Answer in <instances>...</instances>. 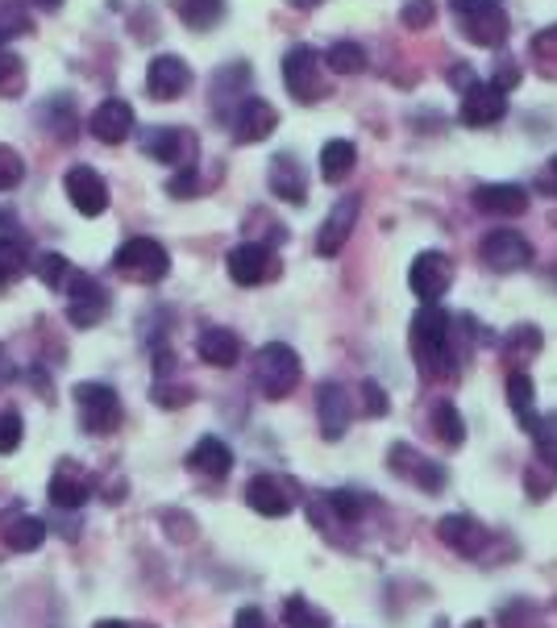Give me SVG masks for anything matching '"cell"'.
<instances>
[{
	"label": "cell",
	"mask_w": 557,
	"mask_h": 628,
	"mask_svg": "<svg viewBox=\"0 0 557 628\" xmlns=\"http://www.w3.org/2000/svg\"><path fill=\"white\" fill-rule=\"evenodd\" d=\"M449 345H454V317L441 305H421V312L412 317V350H416V362H421L425 379L454 375Z\"/></svg>",
	"instance_id": "1"
},
{
	"label": "cell",
	"mask_w": 557,
	"mask_h": 628,
	"mask_svg": "<svg viewBox=\"0 0 557 628\" xmlns=\"http://www.w3.org/2000/svg\"><path fill=\"white\" fill-rule=\"evenodd\" d=\"M254 379L266 400H283L299 387V354L292 345L271 342L254 354Z\"/></svg>",
	"instance_id": "2"
},
{
	"label": "cell",
	"mask_w": 557,
	"mask_h": 628,
	"mask_svg": "<svg viewBox=\"0 0 557 628\" xmlns=\"http://www.w3.org/2000/svg\"><path fill=\"white\" fill-rule=\"evenodd\" d=\"M454 18L474 46H503L507 42V13L500 0H454Z\"/></svg>",
	"instance_id": "3"
},
{
	"label": "cell",
	"mask_w": 557,
	"mask_h": 628,
	"mask_svg": "<svg viewBox=\"0 0 557 628\" xmlns=\"http://www.w3.org/2000/svg\"><path fill=\"white\" fill-rule=\"evenodd\" d=\"M112 267H117V275L133 279V284H159V279H167L171 254L154 238H130L125 246L112 254Z\"/></svg>",
	"instance_id": "4"
},
{
	"label": "cell",
	"mask_w": 557,
	"mask_h": 628,
	"mask_svg": "<svg viewBox=\"0 0 557 628\" xmlns=\"http://www.w3.org/2000/svg\"><path fill=\"white\" fill-rule=\"evenodd\" d=\"M75 408H79V425L88 433H112L121 425V404L109 383H75Z\"/></svg>",
	"instance_id": "5"
},
{
	"label": "cell",
	"mask_w": 557,
	"mask_h": 628,
	"mask_svg": "<svg viewBox=\"0 0 557 628\" xmlns=\"http://www.w3.org/2000/svg\"><path fill=\"white\" fill-rule=\"evenodd\" d=\"M63 291H67V321L79 324V329H92L109 312V291L96 284L92 275H84V271H72V279H67Z\"/></svg>",
	"instance_id": "6"
},
{
	"label": "cell",
	"mask_w": 557,
	"mask_h": 628,
	"mask_svg": "<svg viewBox=\"0 0 557 628\" xmlns=\"http://www.w3.org/2000/svg\"><path fill=\"white\" fill-rule=\"evenodd\" d=\"M142 151L167 167H196V134L184 130V125H154L142 134Z\"/></svg>",
	"instance_id": "7"
},
{
	"label": "cell",
	"mask_w": 557,
	"mask_h": 628,
	"mask_svg": "<svg viewBox=\"0 0 557 628\" xmlns=\"http://www.w3.org/2000/svg\"><path fill=\"white\" fill-rule=\"evenodd\" d=\"M229 130H233V142H242V146L266 142V137L278 130L275 104H271V100H262V96H245L242 104L229 113Z\"/></svg>",
	"instance_id": "8"
},
{
	"label": "cell",
	"mask_w": 557,
	"mask_h": 628,
	"mask_svg": "<svg viewBox=\"0 0 557 628\" xmlns=\"http://www.w3.org/2000/svg\"><path fill=\"white\" fill-rule=\"evenodd\" d=\"M408 284L425 305H437L449 291V284H454V263H449L441 250H425V254L412 258Z\"/></svg>",
	"instance_id": "9"
},
{
	"label": "cell",
	"mask_w": 557,
	"mask_h": 628,
	"mask_svg": "<svg viewBox=\"0 0 557 628\" xmlns=\"http://www.w3.org/2000/svg\"><path fill=\"white\" fill-rule=\"evenodd\" d=\"M283 84H287V92L296 96L299 104L320 100V55L313 46H292L283 55Z\"/></svg>",
	"instance_id": "10"
},
{
	"label": "cell",
	"mask_w": 557,
	"mask_h": 628,
	"mask_svg": "<svg viewBox=\"0 0 557 628\" xmlns=\"http://www.w3.org/2000/svg\"><path fill=\"white\" fill-rule=\"evenodd\" d=\"M225 267H229V279L242 287H259L266 279H275V254L262 246V242H242V246L229 250V258H225Z\"/></svg>",
	"instance_id": "11"
},
{
	"label": "cell",
	"mask_w": 557,
	"mask_h": 628,
	"mask_svg": "<svg viewBox=\"0 0 557 628\" xmlns=\"http://www.w3.org/2000/svg\"><path fill=\"white\" fill-rule=\"evenodd\" d=\"M387 458H391V471L400 478H408V483H416V487H425V492H441V487H446V466L425 458L421 450H412L408 441H395Z\"/></svg>",
	"instance_id": "12"
},
{
	"label": "cell",
	"mask_w": 557,
	"mask_h": 628,
	"mask_svg": "<svg viewBox=\"0 0 557 628\" xmlns=\"http://www.w3.org/2000/svg\"><path fill=\"white\" fill-rule=\"evenodd\" d=\"M483 263L500 275H512V271H524L533 263V246L524 242L516 229H495L483 238Z\"/></svg>",
	"instance_id": "13"
},
{
	"label": "cell",
	"mask_w": 557,
	"mask_h": 628,
	"mask_svg": "<svg viewBox=\"0 0 557 628\" xmlns=\"http://www.w3.org/2000/svg\"><path fill=\"white\" fill-rule=\"evenodd\" d=\"M245 504L259 516H271V520H275V516H287L296 508V487L278 475H254L245 483Z\"/></svg>",
	"instance_id": "14"
},
{
	"label": "cell",
	"mask_w": 557,
	"mask_h": 628,
	"mask_svg": "<svg viewBox=\"0 0 557 628\" xmlns=\"http://www.w3.org/2000/svg\"><path fill=\"white\" fill-rule=\"evenodd\" d=\"M458 117H462V125H470V130H487V125H495V121L507 117V96L500 88H491V84H470L462 92Z\"/></svg>",
	"instance_id": "15"
},
{
	"label": "cell",
	"mask_w": 557,
	"mask_h": 628,
	"mask_svg": "<svg viewBox=\"0 0 557 628\" xmlns=\"http://www.w3.org/2000/svg\"><path fill=\"white\" fill-rule=\"evenodd\" d=\"M63 188H67V196H72L75 212H84V217H100V212L109 209V184L100 179V172L84 167V163L67 172Z\"/></svg>",
	"instance_id": "16"
},
{
	"label": "cell",
	"mask_w": 557,
	"mask_h": 628,
	"mask_svg": "<svg viewBox=\"0 0 557 628\" xmlns=\"http://www.w3.org/2000/svg\"><path fill=\"white\" fill-rule=\"evenodd\" d=\"M192 88V67L179 55H159L150 58L146 71V92L154 100H179Z\"/></svg>",
	"instance_id": "17"
},
{
	"label": "cell",
	"mask_w": 557,
	"mask_h": 628,
	"mask_svg": "<svg viewBox=\"0 0 557 628\" xmlns=\"http://www.w3.org/2000/svg\"><path fill=\"white\" fill-rule=\"evenodd\" d=\"M88 130H92L96 142H105V146H121V142L133 134L130 100H121V96H109V100H100V109L92 113Z\"/></svg>",
	"instance_id": "18"
},
{
	"label": "cell",
	"mask_w": 557,
	"mask_h": 628,
	"mask_svg": "<svg viewBox=\"0 0 557 628\" xmlns=\"http://www.w3.org/2000/svg\"><path fill=\"white\" fill-rule=\"evenodd\" d=\"M353 221H358V196H341L329 217H325V225L316 233V254H325V258H334L337 250L350 242L353 233Z\"/></svg>",
	"instance_id": "19"
},
{
	"label": "cell",
	"mask_w": 557,
	"mask_h": 628,
	"mask_svg": "<svg viewBox=\"0 0 557 628\" xmlns=\"http://www.w3.org/2000/svg\"><path fill=\"white\" fill-rule=\"evenodd\" d=\"M316 412H320V433H325V441L346 438V429H350V396H346L341 383H320Z\"/></svg>",
	"instance_id": "20"
},
{
	"label": "cell",
	"mask_w": 557,
	"mask_h": 628,
	"mask_svg": "<svg viewBox=\"0 0 557 628\" xmlns=\"http://www.w3.org/2000/svg\"><path fill=\"white\" fill-rule=\"evenodd\" d=\"M470 200H474V209L491 212V217H521L528 209V191L521 184H479Z\"/></svg>",
	"instance_id": "21"
},
{
	"label": "cell",
	"mask_w": 557,
	"mask_h": 628,
	"mask_svg": "<svg viewBox=\"0 0 557 628\" xmlns=\"http://www.w3.org/2000/svg\"><path fill=\"white\" fill-rule=\"evenodd\" d=\"M266 184L287 205H304L308 200V179H304V167L296 163V154H275L271 172H266Z\"/></svg>",
	"instance_id": "22"
},
{
	"label": "cell",
	"mask_w": 557,
	"mask_h": 628,
	"mask_svg": "<svg viewBox=\"0 0 557 628\" xmlns=\"http://www.w3.org/2000/svg\"><path fill=\"white\" fill-rule=\"evenodd\" d=\"M196 354H200V362H208V366L229 371V366H238V359H242V342H238V333H233V329L208 324L205 333L196 338Z\"/></svg>",
	"instance_id": "23"
},
{
	"label": "cell",
	"mask_w": 557,
	"mask_h": 628,
	"mask_svg": "<svg viewBox=\"0 0 557 628\" xmlns=\"http://www.w3.org/2000/svg\"><path fill=\"white\" fill-rule=\"evenodd\" d=\"M437 537L446 541L449 550L466 553V558H479L487 546V529L479 525V520H470V516H446L441 525H437Z\"/></svg>",
	"instance_id": "24"
},
{
	"label": "cell",
	"mask_w": 557,
	"mask_h": 628,
	"mask_svg": "<svg viewBox=\"0 0 557 628\" xmlns=\"http://www.w3.org/2000/svg\"><path fill=\"white\" fill-rule=\"evenodd\" d=\"M187 466H192L196 475L225 478L233 471V450H229L221 438H200L192 445V454H187Z\"/></svg>",
	"instance_id": "25"
},
{
	"label": "cell",
	"mask_w": 557,
	"mask_h": 628,
	"mask_svg": "<svg viewBox=\"0 0 557 628\" xmlns=\"http://www.w3.org/2000/svg\"><path fill=\"white\" fill-rule=\"evenodd\" d=\"M88 495H92V483L79 475L75 462H63L55 471V478H51V504L55 508H84Z\"/></svg>",
	"instance_id": "26"
},
{
	"label": "cell",
	"mask_w": 557,
	"mask_h": 628,
	"mask_svg": "<svg viewBox=\"0 0 557 628\" xmlns=\"http://www.w3.org/2000/svg\"><path fill=\"white\" fill-rule=\"evenodd\" d=\"M353 163H358V146L346 142V137H334V142H325V151H320V179H325V184H341V179L353 172Z\"/></svg>",
	"instance_id": "27"
},
{
	"label": "cell",
	"mask_w": 557,
	"mask_h": 628,
	"mask_svg": "<svg viewBox=\"0 0 557 628\" xmlns=\"http://www.w3.org/2000/svg\"><path fill=\"white\" fill-rule=\"evenodd\" d=\"M42 541H46V520H37V516H18V520L4 525V546L9 550L34 553Z\"/></svg>",
	"instance_id": "28"
},
{
	"label": "cell",
	"mask_w": 557,
	"mask_h": 628,
	"mask_svg": "<svg viewBox=\"0 0 557 628\" xmlns=\"http://www.w3.org/2000/svg\"><path fill=\"white\" fill-rule=\"evenodd\" d=\"M428 420H433V433H437V441H446L449 450H458V445L466 441V420H462V412H458V408H454L449 400L433 404Z\"/></svg>",
	"instance_id": "29"
},
{
	"label": "cell",
	"mask_w": 557,
	"mask_h": 628,
	"mask_svg": "<svg viewBox=\"0 0 557 628\" xmlns=\"http://www.w3.org/2000/svg\"><path fill=\"white\" fill-rule=\"evenodd\" d=\"M325 67L334 76H362L367 71V51L358 42H334L329 55H325Z\"/></svg>",
	"instance_id": "30"
},
{
	"label": "cell",
	"mask_w": 557,
	"mask_h": 628,
	"mask_svg": "<svg viewBox=\"0 0 557 628\" xmlns=\"http://www.w3.org/2000/svg\"><path fill=\"white\" fill-rule=\"evenodd\" d=\"M175 9H179L187 30H200V34L212 30V25L225 18V0H179Z\"/></svg>",
	"instance_id": "31"
},
{
	"label": "cell",
	"mask_w": 557,
	"mask_h": 628,
	"mask_svg": "<svg viewBox=\"0 0 557 628\" xmlns=\"http://www.w3.org/2000/svg\"><path fill=\"white\" fill-rule=\"evenodd\" d=\"M524 429H528V438L537 441V458H545V462H557V412H549V417H521Z\"/></svg>",
	"instance_id": "32"
},
{
	"label": "cell",
	"mask_w": 557,
	"mask_h": 628,
	"mask_svg": "<svg viewBox=\"0 0 557 628\" xmlns=\"http://www.w3.org/2000/svg\"><path fill=\"white\" fill-rule=\"evenodd\" d=\"M30 271V254L13 238H0V287L18 284L21 275Z\"/></svg>",
	"instance_id": "33"
},
{
	"label": "cell",
	"mask_w": 557,
	"mask_h": 628,
	"mask_svg": "<svg viewBox=\"0 0 557 628\" xmlns=\"http://www.w3.org/2000/svg\"><path fill=\"white\" fill-rule=\"evenodd\" d=\"M25 30H30V9H25V0H0V51L18 38V34H25Z\"/></svg>",
	"instance_id": "34"
},
{
	"label": "cell",
	"mask_w": 557,
	"mask_h": 628,
	"mask_svg": "<svg viewBox=\"0 0 557 628\" xmlns=\"http://www.w3.org/2000/svg\"><path fill=\"white\" fill-rule=\"evenodd\" d=\"M283 625L287 628H329V616L320 608H313L304 595H292V599L283 604Z\"/></svg>",
	"instance_id": "35"
},
{
	"label": "cell",
	"mask_w": 557,
	"mask_h": 628,
	"mask_svg": "<svg viewBox=\"0 0 557 628\" xmlns=\"http://www.w3.org/2000/svg\"><path fill=\"white\" fill-rule=\"evenodd\" d=\"M21 92H25V63L13 51H0V96L18 100Z\"/></svg>",
	"instance_id": "36"
},
{
	"label": "cell",
	"mask_w": 557,
	"mask_h": 628,
	"mask_svg": "<svg viewBox=\"0 0 557 628\" xmlns=\"http://www.w3.org/2000/svg\"><path fill=\"white\" fill-rule=\"evenodd\" d=\"M320 508H325V513H334L337 525H353L367 504H362V495L358 492H329L325 499H320Z\"/></svg>",
	"instance_id": "37"
},
{
	"label": "cell",
	"mask_w": 557,
	"mask_h": 628,
	"mask_svg": "<svg viewBox=\"0 0 557 628\" xmlns=\"http://www.w3.org/2000/svg\"><path fill=\"white\" fill-rule=\"evenodd\" d=\"M533 396H537L533 375L512 371V375H507V408H512V412H521V417H528V412H533Z\"/></svg>",
	"instance_id": "38"
},
{
	"label": "cell",
	"mask_w": 557,
	"mask_h": 628,
	"mask_svg": "<svg viewBox=\"0 0 557 628\" xmlns=\"http://www.w3.org/2000/svg\"><path fill=\"white\" fill-rule=\"evenodd\" d=\"M34 271L46 287H67V279H72V263H67L63 254H55V250H51V254H37Z\"/></svg>",
	"instance_id": "39"
},
{
	"label": "cell",
	"mask_w": 557,
	"mask_h": 628,
	"mask_svg": "<svg viewBox=\"0 0 557 628\" xmlns=\"http://www.w3.org/2000/svg\"><path fill=\"white\" fill-rule=\"evenodd\" d=\"M524 487H528V495H533V499H545V495L557 487V462H545V458H537V462L528 466V475H524Z\"/></svg>",
	"instance_id": "40"
},
{
	"label": "cell",
	"mask_w": 557,
	"mask_h": 628,
	"mask_svg": "<svg viewBox=\"0 0 557 628\" xmlns=\"http://www.w3.org/2000/svg\"><path fill=\"white\" fill-rule=\"evenodd\" d=\"M25 179V163H21V154L13 146H4L0 142V191H13Z\"/></svg>",
	"instance_id": "41"
},
{
	"label": "cell",
	"mask_w": 557,
	"mask_h": 628,
	"mask_svg": "<svg viewBox=\"0 0 557 628\" xmlns=\"http://www.w3.org/2000/svg\"><path fill=\"white\" fill-rule=\"evenodd\" d=\"M433 18H437V4H433V0H412V4L400 9V21H404L408 30H428Z\"/></svg>",
	"instance_id": "42"
},
{
	"label": "cell",
	"mask_w": 557,
	"mask_h": 628,
	"mask_svg": "<svg viewBox=\"0 0 557 628\" xmlns=\"http://www.w3.org/2000/svg\"><path fill=\"white\" fill-rule=\"evenodd\" d=\"M540 350V333H537V324H521V329H512V342H507V354L516 359H528V354H537Z\"/></svg>",
	"instance_id": "43"
},
{
	"label": "cell",
	"mask_w": 557,
	"mask_h": 628,
	"mask_svg": "<svg viewBox=\"0 0 557 628\" xmlns=\"http://www.w3.org/2000/svg\"><path fill=\"white\" fill-rule=\"evenodd\" d=\"M21 445V412L4 408L0 412V454H13Z\"/></svg>",
	"instance_id": "44"
},
{
	"label": "cell",
	"mask_w": 557,
	"mask_h": 628,
	"mask_svg": "<svg viewBox=\"0 0 557 628\" xmlns=\"http://www.w3.org/2000/svg\"><path fill=\"white\" fill-rule=\"evenodd\" d=\"M362 396H367V400H362V412H367V417H387V408H391V400H387V392H383V387H379V383H362Z\"/></svg>",
	"instance_id": "45"
},
{
	"label": "cell",
	"mask_w": 557,
	"mask_h": 628,
	"mask_svg": "<svg viewBox=\"0 0 557 628\" xmlns=\"http://www.w3.org/2000/svg\"><path fill=\"white\" fill-rule=\"evenodd\" d=\"M503 625L507 628H540V612L533 604H512L503 608Z\"/></svg>",
	"instance_id": "46"
},
{
	"label": "cell",
	"mask_w": 557,
	"mask_h": 628,
	"mask_svg": "<svg viewBox=\"0 0 557 628\" xmlns=\"http://www.w3.org/2000/svg\"><path fill=\"white\" fill-rule=\"evenodd\" d=\"M196 188H200L196 167H179V172H175V179L167 184V191L175 196V200H192V196H196Z\"/></svg>",
	"instance_id": "47"
},
{
	"label": "cell",
	"mask_w": 557,
	"mask_h": 628,
	"mask_svg": "<svg viewBox=\"0 0 557 628\" xmlns=\"http://www.w3.org/2000/svg\"><path fill=\"white\" fill-rule=\"evenodd\" d=\"M521 84V67H512V63H503L500 71H495V79H491V88H500L503 96H507V88H516Z\"/></svg>",
	"instance_id": "48"
},
{
	"label": "cell",
	"mask_w": 557,
	"mask_h": 628,
	"mask_svg": "<svg viewBox=\"0 0 557 628\" xmlns=\"http://www.w3.org/2000/svg\"><path fill=\"white\" fill-rule=\"evenodd\" d=\"M537 188L545 191V196H554V200H557V154L549 158V163H545V172L537 175Z\"/></svg>",
	"instance_id": "49"
},
{
	"label": "cell",
	"mask_w": 557,
	"mask_h": 628,
	"mask_svg": "<svg viewBox=\"0 0 557 628\" xmlns=\"http://www.w3.org/2000/svg\"><path fill=\"white\" fill-rule=\"evenodd\" d=\"M187 400H192V392H187V387H179V392L159 387V392H154V404H163V408H175V404H187Z\"/></svg>",
	"instance_id": "50"
},
{
	"label": "cell",
	"mask_w": 557,
	"mask_h": 628,
	"mask_svg": "<svg viewBox=\"0 0 557 628\" xmlns=\"http://www.w3.org/2000/svg\"><path fill=\"white\" fill-rule=\"evenodd\" d=\"M233 628H271V625H266V616H262L259 608H242L238 620H233Z\"/></svg>",
	"instance_id": "51"
},
{
	"label": "cell",
	"mask_w": 557,
	"mask_h": 628,
	"mask_svg": "<svg viewBox=\"0 0 557 628\" xmlns=\"http://www.w3.org/2000/svg\"><path fill=\"white\" fill-rule=\"evenodd\" d=\"M92 628H154V625H130V620H96Z\"/></svg>",
	"instance_id": "52"
},
{
	"label": "cell",
	"mask_w": 557,
	"mask_h": 628,
	"mask_svg": "<svg viewBox=\"0 0 557 628\" xmlns=\"http://www.w3.org/2000/svg\"><path fill=\"white\" fill-rule=\"evenodd\" d=\"M9 379H13V362L4 359V350H0V387H4Z\"/></svg>",
	"instance_id": "53"
},
{
	"label": "cell",
	"mask_w": 557,
	"mask_h": 628,
	"mask_svg": "<svg viewBox=\"0 0 557 628\" xmlns=\"http://www.w3.org/2000/svg\"><path fill=\"white\" fill-rule=\"evenodd\" d=\"M287 4H292V9H316L320 0H287Z\"/></svg>",
	"instance_id": "54"
},
{
	"label": "cell",
	"mask_w": 557,
	"mask_h": 628,
	"mask_svg": "<svg viewBox=\"0 0 557 628\" xmlns=\"http://www.w3.org/2000/svg\"><path fill=\"white\" fill-rule=\"evenodd\" d=\"M0 225H4V229L13 225V212H9V209H0ZM4 229H0V233H4Z\"/></svg>",
	"instance_id": "55"
},
{
	"label": "cell",
	"mask_w": 557,
	"mask_h": 628,
	"mask_svg": "<svg viewBox=\"0 0 557 628\" xmlns=\"http://www.w3.org/2000/svg\"><path fill=\"white\" fill-rule=\"evenodd\" d=\"M34 4H42L46 13H55V9H58V4H63V0H34Z\"/></svg>",
	"instance_id": "56"
},
{
	"label": "cell",
	"mask_w": 557,
	"mask_h": 628,
	"mask_svg": "<svg viewBox=\"0 0 557 628\" xmlns=\"http://www.w3.org/2000/svg\"><path fill=\"white\" fill-rule=\"evenodd\" d=\"M466 628H487V625H483V620H470V625H466Z\"/></svg>",
	"instance_id": "57"
}]
</instances>
